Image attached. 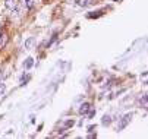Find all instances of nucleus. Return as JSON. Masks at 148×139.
<instances>
[{
    "label": "nucleus",
    "instance_id": "obj_1",
    "mask_svg": "<svg viewBox=\"0 0 148 139\" xmlns=\"http://www.w3.org/2000/svg\"><path fill=\"white\" fill-rule=\"evenodd\" d=\"M131 119H132V113H128V114H125L122 119H120V122H119V126H117V130H123L126 128V126L129 124V122H131Z\"/></svg>",
    "mask_w": 148,
    "mask_h": 139
},
{
    "label": "nucleus",
    "instance_id": "obj_9",
    "mask_svg": "<svg viewBox=\"0 0 148 139\" xmlns=\"http://www.w3.org/2000/svg\"><path fill=\"white\" fill-rule=\"evenodd\" d=\"M139 106H141V107H144V108L147 107V94H144V95L139 98Z\"/></svg>",
    "mask_w": 148,
    "mask_h": 139
},
{
    "label": "nucleus",
    "instance_id": "obj_4",
    "mask_svg": "<svg viewBox=\"0 0 148 139\" xmlns=\"http://www.w3.org/2000/svg\"><path fill=\"white\" fill-rule=\"evenodd\" d=\"M16 5H18V2H16V0H6V2H5V6H6L9 10H13V9H16Z\"/></svg>",
    "mask_w": 148,
    "mask_h": 139
},
{
    "label": "nucleus",
    "instance_id": "obj_12",
    "mask_svg": "<svg viewBox=\"0 0 148 139\" xmlns=\"http://www.w3.org/2000/svg\"><path fill=\"white\" fill-rule=\"evenodd\" d=\"M87 114H88V117H90V119H92V117H94V116H95V111H94V110H91V108H90V111H88V113H87Z\"/></svg>",
    "mask_w": 148,
    "mask_h": 139
},
{
    "label": "nucleus",
    "instance_id": "obj_15",
    "mask_svg": "<svg viewBox=\"0 0 148 139\" xmlns=\"http://www.w3.org/2000/svg\"><path fill=\"white\" fill-rule=\"evenodd\" d=\"M0 76H2V70H0Z\"/></svg>",
    "mask_w": 148,
    "mask_h": 139
},
{
    "label": "nucleus",
    "instance_id": "obj_13",
    "mask_svg": "<svg viewBox=\"0 0 148 139\" xmlns=\"http://www.w3.org/2000/svg\"><path fill=\"white\" fill-rule=\"evenodd\" d=\"M70 126H73V120H68L66 122V128H70Z\"/></svg>",
    "mask_w": 148,
    "mask_h": 139
},
{
    "label": "nucleus",
    "instance_id": "obj_10",
    "mask_svg": "<svg viewBox=\"0 0 148 139\" xmlns=\"http://www.w3.org/2000/svg\"><path fill=\"white\" fill-rule=\"evenodd\" d=\"M5 91H6V84L0 82V95H3V94H5Z\"/></svg>",
    "mask_w": 148,
    "mask_h": 139
},
{
    "label": "nucleus",
    "instance_id": "obj_6",
    "mask_svg": "<svg viewBox=\"0 0 148 139\" xmlns=\"http://www.w3.org/2000/svg\"><path fill=\"white\" fill-rule=\"evenodd\" d=\"M32 65H34V59H32V57H28L25 61H23V69L29 70V69L32 67Z\"/></svg>",
    "mask_w": 148,
    "mask_h": 139
},
{
    "label": "nucleus",
    "instance_id": "obj_2",
    "mask_svg": "<svg viewBox=\"0 0 148 139\" xmlns=\"http://www.w3.org/2000/svg\"><path fill=\"white\" fill-rule=\"evenodd\" d=\"M7 41H9V37H7L6 32H3L2 35H0V50L5 48V47L7 45Z\"/></svg>",
    "mask_w": 148,
    "mask_h": 139
},
{
    "label": "nucleus",
    "instance_id": "obj_11",
    "mask_svg": "<svg viewBox=\"0 0 148 139\" xmlns=\"http://www.w3.org/2000/svg\"><path fill=\"white\" fill-rule=\"evenodd\" d=\"M25 5H27L28 9H31V7L34 6V0H25Z\"/></svg>",
    "mask_w": 148,
    "mask_h": 139
},
{
    "label": "nucleus",
    "instance_id": "obj_5",
    "mask_svg": "<svg viewBox=\"0 0 148 139\" xmlns=\"http://www.w3.org/2000/svg\"><path fill=\"white\" fill-rule=\"evenodd\" d=\"M34 43H35V38H34V37H29V38L25 41V44H23V48H25V50H31L32 45H34Z\"/></svg>",
    "mask_w": 148,
    "mask_h": 139
},
{
    "label": "nucleus",
    "instance_id": "obj_14",
    "mask_svg": "<svg viewBox=\"0 0 148 139\" xmlns=\"http://www.w3.org/2000/svg\"><path fill=\"white\" fill-rule=\"evenodd\" d=\"M141 79L144 81V84H147V73H144L142 76H141Z\"/></svg>",
    "mask_w": 148,
    "mask_h": 139
},
{
    "label": "nucleus",
    "instance_id": "obj_7",
    "mask_svg": "<svg viewBox=\"0 0 148 139\" xmlns=\"http://www.w3.org/2000/svg\"><path fill=\"white\" fill-rule=\"evenodd\" d=\"M110 123H112V116L104 114V116H103V119H101V124H103V126H108Z\"/></svg>",
    "mask_w": 148,
    "mask_h": 139
},
{
    "label": "nucleus",
    "instance_id": "obj_8",
    "mask_svg": "<svg viewBox=\"0 0 148 139\" xmlns=\"http://www.w3.org/2000/svg\"><path fill=\"white\" fill-rule=\"evenodd\" d=\"M90 3H91V0H76V5L81 7H87Z\"/></svg>",
    "mask_w": 148,
    "mask_h": 139
},
{
    "label": "nucleus",
    "instance_id": "obj_3",
    "mask_svg": "<svg viewBox=\"0 0 148 139\" xmlns=\"http://www.w3.org/2000/svg\"><path fill=\"white\" fill-rule=\"evenodd\" d=\"M90 108H91V104L90 103H84V104H81V107H79V114H87V113L90 111Z\"/></svg>",
    "mask_w": 148,
    "mask_h": 139
}]
</instances>
